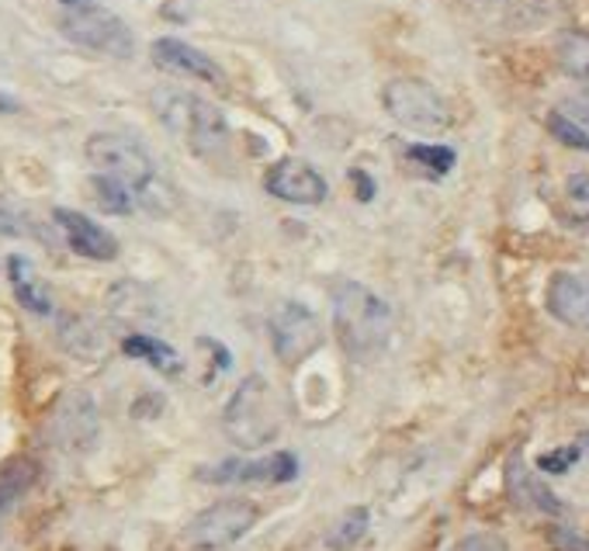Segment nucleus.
Returning <instances> with one entry per match:
<instances>
[{"mask_svg": "<svg viewBox=\"0 0 589 551\" xmlns=\"http://www.w3.org/2000/svg\"><path fill=\"white\" fill-rule=\"evenodd\" d=\"M334 334L347 358L372 364L392 340V309L361 281H343L334 288Z\"/></svg>", "mask_w": 589, "mask_h": 551, "instance_id": "1", "label": "nucleus"}, {"mask_svg": "<svg viewBox=\"0 0 589 551\" xmlns=\"http://www.w3.org/2000/svg\"><path fill=\"white\" fill-rule=\"evenodd\" d=\"M281 424H285V406L264 375H250L239 381V389L229 396L223 410V430L229 437V444H236L239 451L267 448L281 434Z\"/></svg>", "mask_w": 589, "mask_h": 551, "instance_id": "2", "label": "nucleus"}, {"mask_svg": "<svg viewBox=\"0 0 589 551\" xmlns=\"http://www.w3.org/2000/svg\"><path fill=\"white\" fill-rule=\"evenodd\" d=\"M84 153L90 167H95V174L122 180L125 188L136 195V201L156 209V188H160L156 163L146 153V146L139 139L125 133H95L87 139Z\"/></svg>", "mask_w": 589, "mask_h": 551, "instance_id": "3", "label": "nucleus"}, {"mask_svg": "<svg viewBox=\"0 0 589 551\" xmlns=\"http://www.w3.org/2000/svg\"><path fill=\"white\" fill-rule=\"evenodd\" d=\"M153 108H156V115L163 118V125H167L177 139L188 142V150L198 153V156L218 153L229 139L226 115L218 112L212 101L188 95V90L163 87L153 95Z\"/></svg>", "mask_w": 589, "mask_h": 551, "instance_id": "4", "label": "nucleus"}, {"mask_svg": "<svg viewBox=\"0 0 589 551\" xmlns=\"http://www.w3.org/2000/svg\"><path fill=\"white\" fill-rule=\"evenodd\" d=\"M381 104H385V112L392 115V122L410 128V133L434 136V133H444L451 125V108H448L444 95H440L434 84L416 80V77H396L385 84Z\"/></svg>", "mask_w": 589, "mask_h": 551, "instance_id": "5", "label": "nucleus"}, {"mask_svg": "<svg viewBox=\"0 0 589 551\" xmlns=\"http://www.w3.org/2000/svg\"><path fill=\"white\" fill-rule=\"evenodd\" d=\"M60 32L73 46L101 52V57H112V60H133L136 57L133 28H128L118 14L104 11L98 4L66 8V14L60 17Z\"/></svg>", "mask_w": 589, "mask_h": 551, "instance_id": "6", "label": "nucleus"}, {"mask_svg": "<svg viewBox=\"0 0 589 551\" xmlns=\"http://www.w3.org/2000/svg\"><path fill=\"white\" fill-rule=\"evenodd\" d=\"M267 334H271V347L274 354H278V361L291 367L309 361L323 347L319 316L305 302H294V299H285L271 309Z\"/></svg>", "mask_w": 589, "mask_h": 551, "instance_id": "7", "label": "nucleus"}, {"mask_svg": "<svg viewBox=\"0 0 589 551\" xmlns=\"http://www.w3.org/2000/svg\"><path fill=\"white\" fill-rule=\"evenodd\" d=\"M261 521V510L250 500H218L212 506H205L198 517L184 527V541H188L195 551H218L229 548L239 538H247L250 530Z\"/></svg>", "mask_w": 589, "mask_h": 551, "instance_id": "8", "label": "nucleus"}, {"mask_svg": "<svg viewBox=\"0 0 589 551\" xmlns=\"http://www.w3.org/2000/svg\"><path fill=\"white\" fill-rule=\"evenodd\" d=\"M267 195H274L278 201H288V205H323L329 198V184L326 177L312 167L305 160H278L264 177Z\"/></svg>", "mask_w": 589, "mask_h": 551, "instance_id": "9", "label": "nucleus"}, {"mask_svg": "<svg viewBox=\"0 0 589 551\" xmlns=\"http://www.w3.org/2000/svg\"><path fill=\"white\" fill-rule=\"evenodd\" d=\"M299 475V458L288 454V451H274L271 458H256V462H239V458H229V462L209 468L201 479L205 483H271V486H281L291 483Z\"/></svg>", "mask_w": 589, "mask_h": 551, "instance_id": "10", "label": "nucleus"}, {"mask_svg": "<svg viewBox=\"0 0 589 551\" xmlns=\"http://www.w3.org/2000/svg\"><path fill=\"white\" fill-rule=\"evenodd\" d=\"M52 218H57L66 247L77 256H87V261H115L118 256V240L108 229H101L90 215L73 212V209H57Z\"/></svg>", "mask_w": 589, "mask_h": 551, "instance_id": "11", "label": "nucleus"}, {"mask_svg": "<svg viewBox=\"0 0 589 551\" xmlns=\"http://www.w3.org/2000/svg\"><path fill=\"white\" fill-rule=\"evenodd\" d=\"M150 57L160 70L177 73V77H191L201 84H223V66H218L209 52H201L198 46H188L180 39H156Z\"/></svg>", "mask_w": 589, "mask_h": 551, "instance_id": "12", "label": "nucleus"}, {"mask_svg": "<svg viewBox=\"0 0 589 551\" xmlns=\"http://www.w3.org/2000/svg\"><path fill=\"white\" fill-rule=\"evenodd\" d=\"M544 302L559 323L573 326V329H589V278L586 274L559 271L555 278L548 281Z\"/></svg>", "mask_w": 589, "mask_h": 551, "instance_id": "13", "label": "nucleus"}, {"mask_svg": "<svg viewBox=\"0 0 589 551\" xmlns=\"http://www.w3.org/2000/svg\"><path fill=\"white\" fill-rule=\"evenodd\" d=\"M506 486H510V496L517 500L521 506H534V510H541V513H562V503H559V496L551 492L541 479H534V475L524 468L521 458H513L510 462V472H506Z\"/></svg>", "mask_w": 589, "mask_h": 551, "instance_id": "14", "label": "nucleus"}, {"mask_svg": "<svg viewBox=\"0 0 589 551\" xmlns=\"http://www.w3.org/2000/svg\"><path fill=\"white\" fill-rule=\"evenodd\" d=\"M8 274H11V285H14V296L17 302H22L28 312H35V316H49L52 312V299L46 285L35 278L32 264L25 261V256H11L8 261Z\"/></svg>", "mask_w": 589, "mask_h": 551, "instance_id": "15", "label": "nucleus"}, {"mask_svg": "<svg viewBox=\"0 0 589 551\" xmlns=\"http://www.w3.org/2000/svg\"><path fill=\"white\" fill-rule=\"evenodd\" d=\"M57 427L70 448H90V440L98 434V416H95V406H90V399H84V396L70 399L60 413Z\"/></svg>", "mask_w": 589, "mask_h": 551, "instance_id": "16", "label": "nucleus"}, {"mask_svg": "<svg viewBox=\"0 0 589 551\" xmlns=\"http://www.w3.org/2000/svg\"><path fill=\"white\" fill-rule=\"evenodd\" d=\"M35 479H39V465L32 458H11V462L0 465V513L22 500L35 486Z\"/></svg>", "mask_w": 589, "mask_h": 551, "instance_id": "17", "label": "nucleus"}, {"mask_svg": "<svg viewBox=\"0 0 589 551\" xmlns=\"http://www.w3.org/2000/svg\"><path fill=\"white\" fill-rule=\"evenodd\" d=\"M555 60L573 80L589 84V32H562L555 42Z\"/></svg>", "mask_w": 589, "mask_h": 551, "instance_id": "18", "label": "nucleus"}, {"mask_svg": "<svg viewBox=\"0 0 589 551\" xmlns=\"http://www.w3.org/2000/svg\"><path fill=\"white\" fill-rule=\"evenodd\" d=\"M367 527H372V513H367V506L347 510L343 517L326 530V548L329 551H351L364 541Z\"/></svg>", "mask_w": 589, "mask_h": 551, "instance_id": "19", "label": "nucleus"}, {"mask_svg": "<svg viewBox=\"0 0 589 551\" xmlns=\"http://www.w3.org/2000/svg\"><path fill=\"white\" fill-rule=\"evenodd\" d=\"M122 351L128 358H142L146 364H153L160 367V372H167V375H177V354H174V347H167L163 340L156 337H146V334H133V337H125L122 340Z\"/></svg>", "mask_w": 589, "mask_h": 551, "instance_id": "20", "label": "nucleus"}, {"mask_svg": "<svg viewBox=\"0 0 589 551\" xmlns=\"http://www.w3.org/2000/svg\"><path fill=\"white\" fill-rule=\"evenodd\" d=\"M90 188H95V198L104 212H112V215H133L136 212V195L128 191L122 180L95 174L90 177Z\"/></svg>", "mask_w": 589, "mask_h": 551, "instance_id": "21", "label": "nucleus"}, {"mask_svg": "<svg viewBox=\"0 0 589 551\" xmlns=\"http://www.w3.org/2000/svg\"><path fill=\"white\" fill-rule=\"evenodd\" d=\"M406 156L413 163H419L423 171L434 174V177H444L451 167H454V150L451 146H430V142H413Z\"/></svg>", "mask_w": 589, "mask_h": 551, "instance_id": "22", "label": "nucleus"}, {"mask_svg": "<svg viewBox=\"0 0 589 551\" xmlns=\"http://www.w3.org/2000/svg\"><path fill=\"white\" fill-rule=\"evenodd\" d=\"M548 133L555 136L562 146H568V150H579V153H589V133L579 125V122H573L568 115H562V112H551L548 115Z\"/></svg>", "mask_w": 589, "mask_h": 551, "instance_id": "23", "label": "nucleus"}, {"mask_svg": "<svg viewBox=\"0 0 589 551\" xmlns=\"http://www.w3.org/2000/svg\"><path fill=\"white\" fill-rule=\"evenodd\" d=\"M579 462V448H562V451H551V454H541L538 458V468L548 472V475H562Z\"/></svg>", "mask_w": 589, "mask_h": 551, "instance_id": "24", "label": "nucleus"}, {"mask_svg": "<svg viewBox=\"0 0 589 551\" xmlns=\"http://www.w3.org/2000/svg\"><path fill=\"white\" fill-rule=\"evenodd\" d=\"M0 236H32V223L22 215L8 209L4 201H0Z\"/></svg>", "mask_w": 589, "mask_h": 551, "instance_id": "25", "label": "nucleus"}, {"mask_svg": "<svg viewBox=\"0 0 589 551\" xmlns=\"http://www.w3.org/2000/svg\"><path fill=\"white\" fill-rule=\"evenodd\" d=\"M454 551H506V541L500 535H489V530H483V535H468Z\"/></svg>", "mask_w": 589, "mask_h": 551, "instance_id": "26", "label": "nucleus"}, {"mask_svg": "<svg viewBox=\"0 0 589 551\" xmlns=\"http://www.w3.org/2000/svg\"><path fill=\"white\" fill-rule=\"evenodd\" d=\"M559 112L568 115L573 122H579L586 133H589V98H568V101H562Z\"/></svg>", "mask_w": 589, "mask_h": 551, "instance_id": "27", "label": "nucleus"}, {"mask_svg": "<svg viewBox=\"0 0 589 551\" xmlns=\"http://www.w3.org/2000/svg\"><path fill=\"white\" fill-rule=\"evenodd\" d=\"M555 544H559V551H589V541L582 538V535H576V530H555Z\"/></svg>", "mask_w": 589, "mask_h": 551, "instance_id": "28", "label": "nucleus"}, {"mask_svg": "<svg viewBox=\"0 0 589 551\" xmlns=\"http://www.w3.org/2000/svg\"><path fill=\"white\" fill-rule=\"evenodd\" d=\"M351 180L358 184V201H372V195H375L372 177H367L364 171H351Z\"/></svg>", "mask_w": 589, "mask_h": 551, "instance_id": "29", "label": "nucleus"}, {"mask_svg": "<svg viewBox=\"0 0 589 551\" xmlns=\"http://www.w3.org/2000/svg\"><path fill=\"white\" fill-rule=\"evenodd\" d=\"M0 112H17V101H11V98L0 95Z\"/></svg>", "mask_w": 589, "mask_h": 551, "instance_id": "30", "label": "nucleus"}, {"mask_svg": "<svg viewBox=\"0 0 589 551\" xmlns=\"http://www.w3.org/2000/svg\"><path fill=\"white\" fill-rule=\"evenodd\" d=\"M63 8H84V4H95V0H60Z\"/></svg>", "mask_w": 589, "mask_h": 551, "instance_id": "31", "label": "nucleus"}, {"mask_svg": "<svg viewBox=\"0 0 589 551\" xmlns=\"http://www.w3.org/2000/svg\"><path fill=\"white\" fill-rule=\"evenodd\" d=\"M582 444H586V448H589V434H586V437H582Z\"/></svg>", "mask_w": 589, "mask_h": 551, "instance_id": "32", "label": "nucleus"}]
</instances>
